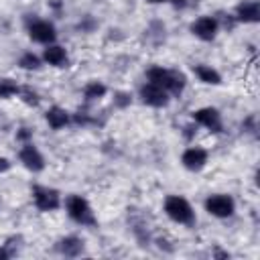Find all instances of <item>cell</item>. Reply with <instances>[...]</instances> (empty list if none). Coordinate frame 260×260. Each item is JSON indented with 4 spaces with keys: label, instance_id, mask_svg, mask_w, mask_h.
Here are the masks:
<instances>
[{
    "label": "cell",
    "instance_id": "3957f363",
    "mask_svg": "<svg viewBox=\"0 0 260 260\" xmlns=\"http://www.w3.org/2000/svg\"><path fill=\"white\" fill-rule=\"evenodd\" d=\"M67 211H69V217L81 225H93L95 223V217L91 213L89 203L79 195H71L67 199Z\"/></svg>",
    "mask_w": 260,
    "mask_h": 260
},
{
    "label": "cell",
    "instance_id": "ba28073f",
    "mask_svg": "<svg viewBox=\"0 0 260 260\" xmlns=\"http://www.w3.org/2000/svg\"><path fill=\"white\" fill-rule=\"evenodd\" d=\"M193 35H197L201 41H211L217 32V20L213 16H201L199 20H195L191 24Z\"/></svg>",
    "mask_w": 260,
    "mask_h": 260
},
{
    "label": "cell",
    "instance_id": "5b68a950",
    "mask_svg": "<svg viewBox=\"0 0 260 260\" xmlns=\"http://www.w3.org/2000/svg\"><path fill=\"white\" fill-rule=\"evenodd\" d=\"M32 197H35V203L41 211H53L59 207V193L55 189H49V187H35L32 189Z\"/></svg>",
    "mask_w": 260,
    "mask_h": 260
},
{
    "label": "cell",
    "instance_id": "ffe728a7",
    "mask_svg": "<svg viewBox=\"0 0 260 260\" xmlns=\"http://www.w3.org/2000/svg\"><path fill=\"white\" fill-rule=\"evenodd\" d=\"M18 93H22V100H24L26 104H30V106H37V104H39L37 93H35V91H30L28 87H20V91H18Z\"/></svg>",
    "mask_w": 260,
    "mask_h": 260
},
{
    "label": "cell",
    "instance_id": "9c48e42d",
    "mask_svg": "<svg viewBox=\"0 0 260 260\" xmlns=\"http://www.w3.org/2000/svg\"><path fill=\"white\" fill-rule=\"evenodd\" d=\"M20 160H22L24 167L30 169V171H43V167H45V160H43L41 152H39L37 146L30 144V142H26V144L20 148Z\"/></svg>",
    "mask_w": 260,
    "mask_h": 260
},
{
    "label": "cell",
    "instance_id": "52a82bcc",
    "mask_svg": "<svg viewBox=\"0 0 260 260\" xmlns=\"http://www.w3.org/2000/svg\"><path fill=\"white\" fill-rule=\"evenodd\" d=\"M193 120L199 122L201 126L209 128L211 132H221V116L215 108H201L193 112Z\"/></svg>",
    "mask_w": 260,
    "mask_h": 260
},
{
    "label": "cell",
    "instance_id": "cb8c5ba5",
    "mask_svg": "<svg viewBox=\"0 0 260 260\" xmlns=\"http://www.w3.org/2000/svg\"><path fill=\"white\" fill-rule=\"evenodd\" d=\"M148 2H162V0H148Z\"/></svg>",
    "mask_w": 260,
    "mask_h": 260
},
{
    "label": "cell",
    "instance_id": "7c38bea8",
    "mask_svg": "<svg viewBox=\"0 0 260 260\" xmlns=\"http://www.w3.org/2000/svg\"><path fill=\"white\" fill-rule=\"evenodd\" d=\"M260 18V4L258 2H246L238 6V20L242 22H258Z\"/></svg>",
    "mask_w": 260,
    "mask_h": 260
},
{
    "label": "cell",
    "instance_id": "6da1fadb",
    "mask_svg": "<svg viewBox=\"0 0 260 260\" xmlns=\"http://www.w3.org/2000/svg\"><path fill=\"white\" fill-rule=\"evenodd\" d=\"M148 79L150 83L162 87L165 91H171V93H181L183 87H185V75L179 73V71H169V69H162V67H152L148 71Z\"/></svg>",
    "mask_w": 260,
    "mask_h": 260
},
{
    "label": "cell",
    "instance_id": "30bf717a",
    "mask_svg": "<svg viewBox=\"0 0 260 260\" xmlns=\"http://www.w3.org/2000/svg\"><path fill=\"white\" fill-rule=\"evenodd\" d=\"M28 35L37 43H53L55 41V28H53L51 22H45V20L32 22L30 28H28Z\"/></svg>",
    "mask_w": 260,
    "mask_h": 260
},
{
    "label": "cell",
    "instance_id": "4fadbf2b",
    "mask_svg": "<svg viewBox=\"0 0 260 260\" xmlns=\"http://www.w3.org/2000/svg\"><path fill=\"white\" fill-rule=\"evenodd\" d=\"M45 61L51 63V65H55V67H61L63 63H67V53L59 45H49L45 49Z\"/></svg>",
    "mask_w": 260,
    "mask_h": 260
},
{
    "label": "cell",
    "instance_id": "9a60e30c",
    "mask_svg": "<svg viewBox=\"0 0 260 260\" xmlns=\"http://www.w3.org/2000/svg\"><path fill=\"white\" fill-rule=\"evenodd\" d=\"M59 250H61V254H65V256H77V254H81L83 244H81L79 238L69 236V238H65V240L59 242Z\"/></svg>",
    "mask_w": 260,
    "mask_h": 260
},
{
    "label": "cell",
    "instance_id": "7a4b0ae2",
    "mask_svg": "<svg viewBox=\"0 0 260 260\" xmlns=\"http://www.w3.org/2000/svg\"><path fill=\"white\" fill-rule=\"evenodd\" d=\"M165 211H167V215H169L173 221H177V223H193V219H195L191 205L187 203V199H183V197H179V195L167 197V201H165Z\"/></svg>",
    "mask_w": 260,
    "mask_h": 260
},
{
    "label": "cell",
    "instance_id": "8992f818",
    "mask_svg": "<svg viewBox=\"0 0 260 260\" xmlns=\"http://www.w3.org/2000/svg\"><path fill=\"white\" fill-rule=\"evenodd\" d=\"M140 98L144 104L148 106H154V108H160V106H167L169 104V95L162 87L154 85V83H146L140 87Z\"/></svg>",
    "mask_w": 260,
    "mask_h": 260
},
{
    "label": "cell",
    "instance_id": "ac0fdd59",
    "mask_svg": "<svg viewBox=\"0 0 260 260\" xmlns=\"http://www.w3.org/2000/svg\"><path fill=\"white\" fill-rule=\"evenodd\" d=\"M18 91H20V87L12 79H0V98H10Z\"/></svg>",
    "mask_w": 260,
    "mask_h": 260
},
{
    "label": "cell",
    "instance_id": "e0dca14e",
    "mask_svg": "<svg viewBox=\"0 0 260 260\" xmlns=\"http://www.w3.org/2000/svg\"><path fill=\"white\" fill-rule=\"evenodd\" d=\"M104 93H106V85H102V83H98V81L87 83V85H85V91H83V95H85L87 102H89V100H95V98H102Z\"/></svg>",
    "mask_w": 260,
    "mask_h": 260
},
{
    "label": "cell",
    "instance_id": "5bb4252c",
    "mask_svg": "<svg viewBox=\"0 0 260 260\" xmlns=\"http://www.w3.org/2000/svg\"><path fill=\"white\" fill-rule=\"evenodd\" d=\"M47 122H49V126H51V128L59 130V128H63V126L69 122V114H67L65 110H61V108L53 106V108L47 112Z\"/></svg>",
    "mask_w": 260,
    "mask_h": 260
},
{
    "label": "cell",
    "instance_id": "2e32d148",
    "mask_svg": "<svg viewBox=\"0 0 260 260\" xmlns=\"http://www.w3.org/2000/svg\"><path fill=\"white\" fill-rule=\"evenodd\" d=\"M195 73H197V77H199L203 83H211V85H217V83L221 81L219 73H217L215 69L207 67V65H197V67H195Z\"/></svg>",
    "mask_w": 260,
    "mask_h": 260
},
{
    "label": "cell",
    "instance_id": "44dd1931",
    "mask_svg": "<svg viewBox=\"0 0 260 260\" xmlns=\"http://www.w3.org/2000/svg\"><path fill=\"white\" fill-rule=\"evenodd\" d=\"M126 104H130V98L126 93H120L118 95V106H126Z\"/></svg>",
    "mask_w": 260,
    "mask_h": 260
},
{
    "label": "cell",
    "instance_id": "d6986e66",
    "mask_svg": "<svg viewBox=\"0 0 260 260\" xmlns=\"http://www.w3.org/2000/svg\"><path fill=\"white\" fill-rule=\"evenodd\" d=\"M20 67H22V69H37V67H39V57L32 55V53H26V55L20 59Z\"/></svg>",
    "mask_w": 260,
    "mask_h": 260
},
{
    "label": "cell",
    "instance_id": "277c9868",
    "mask_svg": "<svg viewBox=\"0 0 260 260\" xmlns=\"http://www.w3.org/2000/svg\"><path fill=\"white\" fill-rule=\"evenodd\" d=\"M205 209L215 217H230L234 213V199L230 195H211L205 201Z\"/></svg>",
    "mask_w": 260,
    "mask_h": 260
},
{
    "label": "cell",
    "instance_id": "7402d4cb",
    "mask_svg": "<svg viewBox=\"0 0 260 260\" xmlns=\"http://www.w3.org/2000/svg\"><path fill=\"white\" fill-rule=\"evenodd\" d=\"M8 167H10V162H8L6 158H2V156H0V173H4Z\"/></svg>",
    "mask_w": 260,
    "mask_h": 260
},
{
    "label": "cell",
    "instance_id": "603a6c76",
    "mask_svg": "<svg viewBox=\"0 0 260 260\" xmlns=\"http://www.w3.org/2000/svg\"><path fill=\"white\" fill-rule=\"evenodd\" d=\"M0 258H8V254H6V252H4L2 248H0Z\"/></svg>",
    "mask_w": 260,
    "mask_h": 260
},
{
    "label": "cell",
    "instance_id": "8fae6325",
    "mask_svg": "<svg viewBox=\"0 0 260 260\" xmlns=\"http://www.w3.org/2000/svg\"><path fill=\"white\" fill-rule=\"evenodd\" d=\"M183 165H185V169H189V171H199V169H203L205 167V162H207V152L203 150V148H197V146H193V148H187L185 152H183Z\"/></svg>",
    "mask_w": 260,
    "mask_h": 260
}]
</instances>
